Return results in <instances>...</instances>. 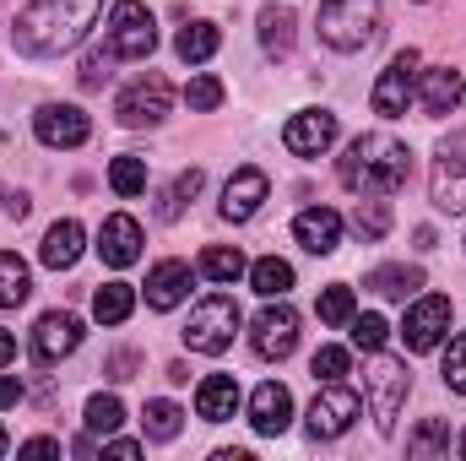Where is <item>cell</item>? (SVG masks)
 <instances>
[{
    "mask_svg": "<svg viewBox=\"0 0 466 461\" xmlns=\"http://www.w3.org/2000/svg\"><path fill=\"white\" fill-rule=\"evenodd\" d=\"M109 185H115V196H141L147 190V158H136V152H125L109 163Z\"/></svg>",
    "mask_w": 466,
    "mask_h": 461,
    "instance_id": "e575fe53",
    "label": "cell"
},
{
    "mask_svg": "<svg viewBox=\"0 0 466 461\" xmlns=\"http://www.w3.org/2000/svg\"><path fill=\"white\" fill-rule=\"evenodd\" d=\"M445 385L466 396V332L451 343V353H445Z\"/></svg>",
    "mask_w": 466,
    "mask_h": 461,
    "instance_id": "b9f144b4",
    "label": "cell"
},
{
    "mask_svg": "<svg viewBox=\"0 0 466 461\" xmlns=\"http://www.w3.org/2000/svg\"><path fill=\"white\" fill-rule=\"evenodd\" d=\"M141 429H147V440H179V429H185V413L174 407V402H147V413H141Z\"/></svg>",
    "mask_w": 466,
    "mask_h": 461,
    "instance_id": "836d02e7",
    "label": "cell"
},
{
    "mask_svg": "<svg viewBox=\"0 0 466 461\" xmlns=\"http://www.w3.org/2000/svg\"><path fill=\"white\" fill-rule=\"evenodd\" d=\"M5 446H11V440H5V429H0V456H5Z\"/></svg>",
    "mask_w": 466,
    "mask_h": 461,
    "instance_id": "c3c4849f",
    "label": "cell"
},
{
    "mask_svg": "<svg viewBox=\"0 0 466 461\" xmlns=\"http://www.w3.org/2000/svg\"><path fill=\"white\" fill-rule=\"evenodd\" d=\"M119 424H125V407H119V396H93L87 402V435H115Z\"/></svg>",
    "mask_w": 466,
    "mask_h": 461,
    "instance_id": "d590c367",
    "label": "cell"
},
{
    "mask_svg": "<svg viewBox=\"0 0 466 461\" xmlns=\"http://www.w3.org/2000/svg\"><path fill=\"white\" fill-rule=\"evenodd\" d=\"M363 288H369V293H380V299H412V293L423 288V266H401V261L374 266V271L363 277Z\"/></svg>",
    "mask_w": 466,
    "mask_h": 461,
    "instance_id": "cb8c5ba5",
    "label": "cell"
},
{
    "mask_svg": "<svg viewBox=\"0 0 466 461\" xmlns=\"http://www.w3.org/2000/svg\"><path fill=\"white\" fill-rule=\"evenodd\" d=\"M352 332V347H358V353H380V347H385V337H390V326H385V315H352L348 321Z\"/></svg>",
    "mask_w": 466,
    "mask_h": 461,
    "instance_id": "8d00e7d4",
    "label": "cell"
},
{
    "mask_svg": "<svg viewBox=\"0 0 466 461\" xmlns=\"http://www.w3.org/2000/svg\"><path fill=\"white\" fill-rule=\"evenodd\" d=\"M342 212H331V207H309V212H299L293 218V239L309 250V255H331L337 244H342Z\"/></svg>",
    "mask_w": 466,
    "mask_h": 461,
    "instance_id": "ffe728a7",
    "label": "cell"
},
{
    "mask_svg": "<svg viewBox=\"0 0 466 461\" xmlns=\"http://www.w3.org/2000/svg\"><path fill=\"white\" fill-rule=\"evenodd\" d=\"M249 288H255L260 299H288V288H293V266H288L282 255H260V261L249 266Z\"/></svg>",
    "mask_w": 466,
    "mask_h": 461,
    "instance_id": "4316f807",
    "label": "cell"
},
{
    "mask_svg": "<svg viewBox=\"0 0 466 461\" xmlns=\"http://www.w3.org/2000/svg\"><path fill=\"white\" fill-rule=\"evenodd\" d=\"M337 179L352 196H396L412 179V152H407V141H396L385 130L352 136L348 152L337 158Z\"/></svg>",
    "mask_w": 466,
    "mask_h": 461,
    "instance_id": "7a4b0ae2",
    "label": "cell"
},
{
    "mask_svg": "<svg viewBox=\"0 0 466 461\" xmlns=\"http://www.w3.org/2000/svg\"><path fill=\"white\" fill-rule=\"evenodd\" d=\"M380 22H385L380 0H326L320 5V38L331 49H342V55L369 49L380 38Z\"/></svg>",
    "mask_w": 466,
    "mask_h": 461,
    "instance_id": "3957f363",
    "label": "cell"
},
{
    "mask_svg": "<svg viewBox=\"0 0 466 461\" xmlns=\"http://www.w3.org/2000/svg\"><path fill=\"white\" fill-rule=\"evenodd\" d=\"M363 391H369V413L380 424V435L396 429V413L407 407V391H412V374H407V358H390L385 347L369 353V369H363Z\"/></svg>",
    "mask_w": 466,
    "mask_h": 461,
    "instance_id": "277c9868",
    "label": "cell"
},
{
    "mask_svg": "<svg viewBox=\"0 0 466 461\" xmlns=\"http://www.w3.org/2000/svg\"><path fill=\"white\" fill-rule=\"evenodd\" d=\"M337 115L331 109H299V115L282 125V147L293 152V158H320V152H331V141H337Z\"/></svg>",
    "mask_w": 466,
    "mask_h": 461,
    "instance_id": "5bb4252c",
    "label": "cell"
},
{
    "mask_svg": "<svg viewBox=\"0 0 466 461\" xmlns=\"http://www.w3.org/2000/svg\"><path fill=\"white\" fill-rule=\"evenodd\" d=\"M429 201L451 218L466 212V130H451L434 147V169H429Z\"/></svg>",
    "mask_w": 466,
    "mask_h": 461,
    "instance_id": "5b68a950",
    "label": "cell"
},
{
    "mask_svg": "<svg viewBox=\"0 0 466 461\" xmlns=\"http://www.w3.org/2000/svg\"><path fill=\"white\" fill-rule=\"evenodd\" d=\"M266 190H271V179H266L260 169H238L228 185H223V218H228V223H249V218L260 212Z\"/></svg>",
    "mask_w": 466,
    "mask_h": 461,
    "instance_id": "d6986e66",
    "label": "cell"
},
{
    "mask_svg": "<svg viewBox=\"0 0 466 461\" xmlns=\"http://www.w3.org/2000/svg\"><path fill=\"white\" fill-rule=\"evenodd\" d=\"M418 66H423L418 49H396V55H390V66L380 71V82H374V93H369L374 115H385V119L407 115V104L418 98Z\"/></svg>",
    "mask_w": 466,
    "mask_h": 461,
    "instance_id": "ba28073f",
    "label": "cell"
},
{
    "mask_svg": "<svg viewBox=\"0 0 466 461\" xmlns=\"http://www.w3.org/2000/svg\"><path fill=\"white\" fill-rule=\"evenodd\" d=\"M352 315H358V310H352V288L337 282V288L320 293V321H326V326H348Z\"/></svg>",
    "mask_w": 466,
    "mask_h": 461,
    "instance_id": "f35d334b",
    "label": "cell"
},
{
    "mask_svg": "<svg viewBox=\"0 0 466 461\" xmlns=\"http://www.w3.org/2000/svg\"><path fill=\"white\" fill-rule=\"evenodd\" d=\"M109 66H115V55H109V49H93V55L82 60V87H87V93H98V87L115 77Z\"/></svg>",
    "mask_w": 466,
    "mask_h": 461,
    "instance_id": "ab89813d",
    "label": "cell"
},
{
    "mask_svg": "<svg viewBox=\"0 0 466 461\" xmlns=\"http://www.w3.org/2000/svg\"><path fill=\"white\" fill-rule=\"evenodd\" d=\"M249 424H255V435L277 440V435L293 424V396H288V385H277V380L255 385V396H249Z\"/></svg>",
    "mask_w": 466,
    "mask_h": 461,
    "instance_id": "ac0fdd59",
    "label": "cell"
},
{
    "mask_svg": "<svg viewBox=\"0 0 466 461\" xmlns=\"http://www.w3.org/2000/svg\"><path fill=\"white\" fill-rule=\"evenodd\" d=\"M445 332H451V299H445V293H423V299L407 310V321H401L407 353H434V347L445 343Z\"/></svg>",
    "mask_w": 466,
    "mask_h": 461,
    "instance_id": "7c38bea8",
    "label": "cell"
},
{
    "mask_svg": "<svg viewBox=\"0 0 466 461\" xmlns=\"http://www.w3.org/2000/svg\"><path fill=\"white\" fill-rule=\"evenodd\" d=\"M0 201H5V190H0Z\"/></svg>",
    "mask_w": 466,
    "mask_h": 461,
    "instance_id": "f907efd6",
    "label": "cell"
},
{
    "mask_svg": "<svg viewBox=\"0 0 466 461\" xmlns=\"http://www.w3.org/2000/svg\"><path fill=\"white\" fill-rule=\"evenodd\" d=\"M104 49L115 60H147L157 49V22L141 0H115L109 11V27H104Z\"/></svg>",
    "mask_w": 466,
    "mask_h": 461,
    "instance_id": "8992f818",
    "label": "cell"
},
{
    "mask_svg": "<svg viewBox=\"0 0 466 461\" xmlns=\"http://www.w3.org/2000/svg\"><path fill=\"white\" fill-rule=\"evenodd\" d=\"M352 233L358 239H385L390 233V201L385 196H358V207H352Z\"/></svg>",
    "mask_w": 466,
    "mask_h": 461,
    "instance_id": "f546056e",
    "label": "cell"
},
{
    "mask_svg": "<svg viewBox=\"0 0 466 461\" xmlns=\"http://www.w3.org/2000/svg\"><path fill=\"white\" fill-rule=\"evenodd\" d=\"M185 293H190V266L185 261H157L147 271V304L152 310H174V304H185Z\"/></svg>",
    "mask_w": 466,
    "mask_h": 461,
    "instance_id": "44dd1931",
    "label": "cell"
},
{
    "mask_svg": "<svg viewBox=\"0 0 466 461\" xmlns=\"http://www.w3.org/2000/svg\"><path fill=\"white\" fill-rule=\"evenodd\" d=\"M407 456H451V424L445 418H429V424H418L412 435H407Z\"/></svg>",
    "mask_w": 466,
    "mask_h": 461,
    "instance_id": "d6a6232c",
    "label": "cell"
},
{
    "mask_svg": "<svg viewBox=\"0 0 466 461\" xmlns=\"http://www.w3.org/2000/svg\"><path fill=\"white\" fill-rule=\"evenodd\" d=\"M130 310H136V288H130V282H104V288L93 293V315H98L104 326L130 321Z\"/></svg>",
    "mask_w": 466,
    "mask_h": 461,
    "instance_id": "4dcf8cb0",
    "label": "cell"
},
{
    "mask_svg": "<svg viewBox=\"0 0 466 461\" xmlns=\"http://www.w3.org/2000/svg\"><path fill=\"white\" fill-rule=\"evenodd\" d=\"M22 402V380L16 374H0V407H16Z\"/></svg>",
    "mask_w": 466,
    "mask_h": 461,
    "instance_id": "ee69618b",
    "label": "cell"
},
{
    "mask_svg": "<svg viewBox=\"0 0 466 461\" xmlns=\"http://www.w3.org/2000/svg\"><path fill=\"white\" fill-rule=\"evenodd\" d=\"M76 347H82V321H76L71 310H49V315H38V326H33V347H27L38 369L71 358Z\"/></svg>",
    "mask_w": 466,
    "mask_h": 461,
    "instance_id": "4fadbf2b",
    "label": "cell"
},
{
    "mask_svg": "<svg viewBox=\"0 0 466 461\" xmlns=\"http://www.w3.org/2000/svg\"><path fill=\"white\" fill-rule=\"evenodd\" d=\"M201 185H207V174H201V169L174 174V185H163V190H157V218H163V223H174V218L201 196Z\"/></svg>",
    "mask_w": 466,
    "mask_h": 461,
    "instance_id": "484cf974",
    "label": "cell"
},
{
    "mask_svg": "<svg viewBox=\"0 0 466 461\" xmlns=\"http://www.w3.org/2000/svg\"><path fill=\"white\" fill-rule=\"evenodd\" d=\"M33 293V271L16 250H0V310H16Z\"/></svg>",
    "mask_w": 466,
    "mask_h": 461,
    "instance_id": "83f0119b",
    "label": "cell"
},
{
    "mask_svg": "<svg viewBox=\"0 0 466 461\" xmlns=\"http://www.w3.org/2000/svg\"><path fill=\"white\" fill-rule=\"evenodd\" d=\"M98 255H104V266H136L141 261V223L130 218V212H115V218H104V229H98V244H93Z\"/></svg>",
    "mask_w": 466,
    "mask_h": 461,
    "instance_id": "2e32d148",
    "label": "cell"
},
{
    "mask_svg": "<svg viewBox=\"0 0 466 461\" xmlns=\"http://www.w3.org/2000/svg\"><path fill=\"white\" fill-rule=\"evenodd\" d=\"M293 11H277V5H266L260 11V49L271 55V60H282L288 49H293Z\"/></svg>",
    "mask_w": 466,
    "mask_h": 461,
    "instance_id": "f1b7e54d",
    "label": "cell"
},
{
    "mask_svg": "<svg viewBox=\"0 0 466 461\" xmlns=\"http://www.w3.org/2000/svg\"><path fill=\"white\" fill-rule=\"evenodd\" d=\"M5 218H16V223L27 218V196H22V190H16V196H5Z\"/></svg>",
    "mask_w": 466,
    "mask_h": 461,
    "instance_id": "f6af8a7d",
    "label": "cell"
},
{
    "mask_svg": "<svg viewBox=\"0 0 466 461\" xmlns=\"http://www.w3.org/2000/svg\"><path fill=\"white\" fill-rule=\"evenodd\" d=\"M33 136L44 141V147H82L87 136H93V119L82 115L76 104H44L38 115H33Z\"/></svg>",
    "mask_w": 466,
    "mask_h": 461,
    "instance_id": "9a60e30c",
    "label": "cell"
},
{
    "mask_svg": "<svg viewBox=\"0 0 466 461\" xmlns=\"http://www.w3.org/2000/svg\"><path fill=\"white\" fill-rule=\"evenodd\" d=\"M244 271H249V261H244L233 244H212V250H201V277H212V282L228 288V282H238Z\"/></svg>",
    "mask_w": 466,
    "mask_h": 461,
    "instance_id": "1f68e13d",
    "label": "cell"
},
{
    "mask_svg": "<svg viewBox=\"0 0 466 461\" xmlns=\"http://www.w3.org/2000/svg\"><path fill=\"white\" fill-rule=\"evenodd\" d=\"M11 358H16V337H11V332H5V326H0V369H5V364H11Z\"/></svg>",
    "mask_w": 466,
    "mask_h": 461,
    "instance_id": "7dc6e473",
    "label": "cell"
},
{
    "mask_svg": "<svg viewBox=\"0 0 466 461\" xmlns=\"http://www.w3.org/2000/svg\"><path fill=\"white\" fill-rule=\"evenodd\" d=\"M309 369H315V380H342L348 374V347H320L309 358Z\"/></svg>",
    "mask_w": 466,
    "mask_h": 461,
    "instance_id": "60d3db41",
    "label": "cell"
},
{
    "mask_svg": "<svg viewBox=\"0 0 466 461\" xmlns=\"http://www.w3.org/2000/svg\"><path fill=\"white\" fill-rule=\"evenodd\" d=\"M16 451H22V456H60V440H49V435H38V440H22Z\"/></svg>",
    "mask_w": 466,
    "mask_h": 461,
    "instance_id": "7bdbcfd3",
    "label": "cell"
},
{
    "mask_svg": "<svg viewBox=\"0 0 466 461\" xmlns=\"http://www.w3.org/2000/svg\"><path fill=\"white\" fill-rule=\"evenodd\" d=\"M196 413L207 424H228L233 413H238V380L233 374H207L196 385Z\"/></svg>",
    "mask_w": 466,
    "mask_h": 461,
    "instance_id": "603a6c76",
    "label": "cell"
},
{
    "mask_svg": "<svg viewBox=\"0 0 466 461\" xmlns=\"http://www.w3.org/2000/svg\"><path fill=\"white\" fill-rule=\"evenodd\" d=\"M82 239H87V233H82V223H76V218H60L55 229L44 233L38 261H44L49 271H71V266L82 261Z\"/></svg>",
    "mask_w": 466,
    "mask_h": 461,
    "instance_id": "7402d4cb",
    "label": "cell"
},
{
    "mask_svg": "<svg viewBox=\"0 0 466 461\" xmlns=\"http://www.w3.org/2000/svg\"><path fill=\"white\" fill-rule=\"evenodd\" d=\"M218 44H223L218 22H190V27H179L174 55H179L185 66H201V60H212V55H218Z\"/></svg>",
    "mask_w": 466,
    "mask_h": 461,
    "instance_id": "d4e9b609",
    "label": "cell"
},
{
    "mask_svg": "<svg viewBox=\"0 0 466 461\" xmlns=\"http://www.w3.org/2000/svg\"><path fill=\"white\" fill-rule=\"evenodd\" d=\"M104 451H109V456H141V446H136V440H109Z\"/></svg>",
    "mask_w": 466,
    "mask_h": 461,
    "instance_id": "bcb514c9",
    "label": "cell"
},
{
    "mask_svg": "<svg viewBox=\"0 0 466 461\" xmlns=\"http://www.w3.org/2000/svg\"><path fill=\"white\" fill-rule=\"evenodd\" d=\"M456 451H461V456H466V435H461V446H456Z\"/></svg>",
    "mask_w": 466,
    "mask_h": 461,
    "instance_id": "681fc988",
    "label": "cell"
},
{
    "mask_svg": "<svg viewBox=\"0 0 466 461\" xmlns=\"http://www.w3.org/2000/svg\"><path fill=\"white\" fill-rule=\"evenodd\" d=\"M185 104H190L196 115H212V109L223 104V82H218V77H207V71H201V77H190V87H185Z\"/></svg>",
    "mask_w": 466,
    "mask_h": 461,
    "instance_id": "74e56055",
    "label": "cell"
},
{
    "mask_svg": "<svg viewBox=\"0 0 466 461\" xmlns=\"http://www.w3.org/2000/svg\"><path fill=\"white\" fill-rule=\"evenodd\" d=\"M98 16H104V0H27L22 16H16V27H11L16 55H27V60H60V55H71L93 33Z\"/></svg>",
    "mask_w": 466,
    "mask_h": 461,
    "instance_id": "6da1fadb",
    "label": "cell"
},
{
    "mask_svg": "<svg viewBox=\"0 0 466 461\" xmlns=\"http://www.w3.org/2000/svg\"><path fill=\"white\" fill-rule=\"evenodd\" d=\"M244 326V315H238V304H233L228 293H212V299H201L196 310H190V321H185V347L190 353H223L233 343V332Z\"/></svg>",
    "mask_w": 466,
    "mask_h": 461,
    "instance_id": "52a82bcc",
    "label": "cell"
},
{
    "mask_svg": "<svg viewBox=\"0 0 466 461\" xmlns=\"http://www.w3.org/2000/svg\"><path fill=\"white\" fill-rule=\"evenodd\" d=\"M358 418H363L358 391H348L342 380H326V391L309 402V440H342Z\"/></svg>",
    "mask_w": 466,
    "mask_h": 461,
    "instance_id": "30bf717a",
    "label": "cell"
},
{
    "mask_svg": "<svg viewBox=\"0 0 466 461\" xmlns=\"http://www.w3.org/2000/svg\"><path fill=\"white\" fill-rule=\"evenodd\" d=\"M168 109H174V87H168L157 71L136 77V82L119 93V104H115L119 125H130V130H141V125H163V119H168Z\"/></svg>",
    "mask_w": 466,
    "mask_h": 461,
    "instance_id": "9c48e42d",
    "label": "cell"
},
{
    "mask_svg": "<svg viewBox=\"0 0 466 461\" xmlns=\"http://www.w3.org/2000/svg\"><path fill=\"white\" fill-rule=\"evenodd\" d=\"M466 98V77L456 66H429V71H418V104L429 109V115H451V109H461Z\"/></svg>",
    "mask_w": 466,
    "mask_h": 461,
    "instance_id": "e0dca14e",
    "label": "cell"
},
{
    "mask_svg": "<svg viewBox=\"0 0 466 461\" xmlns=\"http://www.w3.org/2000/svg\"><path fill=\"white\" fill-rule=\"evenodd\" d=\"M249 347L260 358H288L299 347V310L288 299H266V310L249 321Z\"/></svg>",
    "mask_w": 466,
    "mask_h": 461,
    "instance_id": "8fae6325",
    "label": "cell"
}]
</instances>
